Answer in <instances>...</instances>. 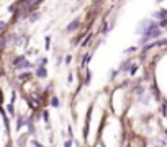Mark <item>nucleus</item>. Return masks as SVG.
Returning <instances> with one entry per match:
<instances>
[{
    "label": "nucleus",
    "instance_id": "nucleus-11",
    "mask_svg": "<svg viewBox=\"0 0 167 147\" xmlns=\"http://www.w3.org/2000/svg\"><path fill=\"white\" fill-rule=\"evenodd\" d=\"M166 134H167V131H166Z\"/></svg>",
    "mask_w": 167,
    "mask_h": 147
},
{
    "label": "nucleus",
    "instance_id": "nucleus-5",
    "mask_svg": "<svg viewBox=\"0 0 167 147\" xmlns=\"http://www.w3.org/2000/svg\"><path fill=\"white\" fill-rule=\"evenodd\" d=\"M51 103H53V106H54V108H57V106H59V100H57L56 96H53V100H51Z\"/></svg>",
    "mask_w": 167,
    "mask_h": 147
},
{
    "label": "nucleus",
    "instance_id": "nucleus-10",
    "mask_svg": "<svg viewBox=\"0 0 167 147\" xmlns=\"http://www.w3.org/2000/svg\"><path fill=\"white\" fill-rule=\"evenodd\" d=\"M2 28H5V23H0V30H2Z\"/></svg>",
    "mask_w": 167,
    "mask_h": 147
},
{
    "label": "nucleus",
    "instance_id": "nucleus-9",
    "mask_svg": "<svg viewBox=\"0 0 167 147\" xmlns=\"http://www.w3.org/2000/svg\"><path fill=\"white\" fill-rule=\"evenodd\" d=\"M129 72H131V74H134V72H136V66H133V67H131V69H129Z\"/></svg>",
    "mask_w": 167,
    "mask_h": 147
},
{
    "label": "nucleus",
    "instance_id": "nucleus-6",
    "mask_svg": "<svg viewBox=\"0 0 167 147\" xmlns=\"http://www.w3.org/2000/svg\"><path fill=\"white\" fill-rule=\"evenodd\" d=\"M8 113H10V114H15V110H13V103H12V105H8Z\"/></svg>",
    "mask_w": 167,
    "mask_h": 147
},
{
    "label": "nucleus",
    "instance_id": "nucleus-3",
    "mask_svg": "<svg viewBox=\"0 0 167 147\" xmlns=\"http://www.w3.org/2000/svg\"><path fill=\"white\" fill-rule=\"evenodd\" d=\"M79 26V20H74L69 26H67V33H72V31H75V28Z\"/></svg>",
    "mask_w": 167,
    "mask_h": 147
},
{
    "label": "nucleus",
    "instance_id": "nucleus-7",
    "mask_svg": "<svg viewBox=\"0 0 167 147\" xmlns=\"http://www.w3.org/2000/svg\"><path fill=\"white\" fill-rule=\"evenodd\" d=\"M33 146H34V147H44L43 144H40V142H36V140H33Z\"/></svg>",
    "mask_w": 167,
    "mask_h": 147
},
{
    "label": "nucleus",
    "instance_id": "nucleus-1",
    "mask_svg": "<svg viewBox=\"0 0 167 147\" xmlns=\"http://www.w3.org/2000/svg\"><path fill=\"white\" fill-rule=\"evenodd\" d=\"M160 34V30L157 25H151V26L146 30V33H144V39H149V38H156V36H159Z\"/></svg>",
    "mask_w": 167,
    "mask_h": 147
},
{
    "label": "nucleus",
    "instance_id": "nucleus-4",
    "mask_svg": "<svg viewBox=\"0 0 167 147\" xmlns=\"http://www.w3.org/2000/svg\"><path fill=\"white\" fill-rule=\"evenodd\" d=\"M36 74H38V77L44 79V77H46V70H44V67H40V69L36 70Z\"/></svg>",
    "mask_w": 167,
    "mask_h": 147
},
{
    "label": "nucleus",
    "instance_id": "nucleus-8",
    "mask_svg": "<svg viewBox=\"0 0 167 147\" xmlns=\"http://www.w3.org/2000/svg\"><path fill=\"white\" fill-rule=\"evenodd\" d=\"M71 144H72V140L69 139V140H67V142H66V144H64V147H71Z\"/></svg>",
    "mask_w": 167,
    "mask_h": 147
},
{
    "label": "nucleus",
    "instance_id": "nucleus-2",
    "mask_svg": "<svg viewBox=\"0 0 167 147\" xmlns=\"http://www.w3.org/2000/svg\"><path fill=\"white\" fill-rule=\"evenodd\" d=\"M13 66L17 67V69H25V67H30L31 64H30V62H28L23 56H18V57L13 60Z\"/></svg>",
    "mask_w": 167,
    "mask_h": 147
}]
</instances>
